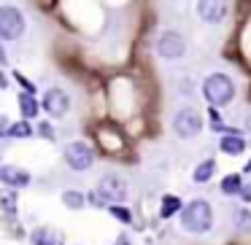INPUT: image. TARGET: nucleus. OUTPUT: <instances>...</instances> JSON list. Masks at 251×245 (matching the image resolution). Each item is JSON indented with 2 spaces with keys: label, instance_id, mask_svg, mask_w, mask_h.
I'll list each match as a JSON object with an SVG mask.
<instances>
[{
  "label": "nucleus",
  "instance_id": "nucleus-17",
  "mask_svg": "<svg viewBox=\"0 0 251 245\" xmlns=\"http://www.w3.org/2000/svg\"><path fill=\"white\" fill-rule=\"evenodd\" d=\"M62 202H65L68 207H73V210H78V207H84L87 197H84L81 191H65V194H62Z\"/></svg>",
  "mask_w": 251,
  "mask_h": 245
},
{
  "label": "nucleus",
  "instance_id": "nucleus-11",
  "mask_svg": "<svg viewBox=\"0 0 251 245\" xmlns=\"http://www.w3.org/2000/svg\"><path fill=\"white\" fill-rule=\"evenodd\" d=\"M33 245H65L62 234L51 226H41L33 232Z\"/></svg>",
  "mask_w": 251,
  "mask_h": 245
},
{
  "label": "nucleus",
  "instance_id": "nucleus-25",
  "mask_svg": "<svg viewBox=\"0 0 251 245\" xmlns=\"http://www.w3.org/2000/svg\"><path fill=\"white\" fill-rule=\"evenodd\" d=\"M116 245H132V243H130V237H125V234H122V237L116 240Z\"/></svg>",
  "mask_w": 251,
  "mask_h": 245
},
{
  "label": "nucleus",
  "instance_id": "nucleus-18",
  "mask_svg": "<svg viewBox=\"0 0 251 245\" xmlns=\"http://www.w3.org/2000/svg\"><path fill=\"white\" fill-rule=\"evenodd\" d=\"M232 221H235V226H238V229L249 232V229H251V213H249V210H238Z\"/></svg>",
  "mask_w": 251,
  "mask_h": 245
},
{
  "label": "nucleus",
  "instance_id": "nucleus-8",
  "mask_svg": "<svg viewBox=\"0 0 251 245\" xmlns=\"http://www.w3.org/2000/svg\"><path fill=\"white\" fill-rule=\"evenodd\" d=\"M197 14L202 22L219 24L227 17V0H197Z\"/></svg>",
  "mask_w": 251,
  "mask_h": 245
},
{
  "label": "nucleus",
  "instance_id": "nucleus-6",
  "mask_svg": "<svg viewBox=\"0 0 251 245\" xmlns=\"http://www.w3.org/2000/svg\"><path fill=\"white\" fill-rule=\"evenodd\" d=\"M65 162L71 164L73 170H89L95 164V151L92 146H87L84 140L68 143L65 146Z\"/></svg>",
  "mask_w": 251,
  "mask_h": 245
},
{
  "label": "nucleus",
  "instance_id": "nucleus-20",
  "mask_svg": "<svg viewBox=\"0 0 251 245\" xmlns=\"http://www.w3.org/2000/svg\"><path fill=\"white\" fill-rule=\"evenodd\" d=\"M3 210H6L8 216H14V213H17V200H14L11 191H6V194H3Z\"/></svg>",
  "mask_w": 251,
  "mask_h": 245
},
{
  "label": "nucleus",
  "instance_id": "nucleus-15",
  "mask_svg": "<svg viewBox=\"0 0 251 245\" xmlns=\"http://www.w3.org/2000/svg\"><path fill=\"white\" fill-rule=\"evenodd\" d=\"M222 191L224 194H240V191H243V178H240L238 173L227 175V178L222 180Z\"/></svg>",
  "mask_w": 251,
  "mask_h": 245
},
{
  "label": "nucleus",
  "instance_id": "nucleus-2",
  "mask_svg": "<svg viewBox=\"0 0 251 245\" xmlns=\"http://www.w3.org/2000/svg\"><path fill=\"white\" fill-rule=\"evenodd\" d=\"M202 94H205V100L213 108H219V105H227L229 100L235 97V84H232V78L224 76V73H211V76L202 81Z\"/></svg>",
  "mask_w": 251,
  "mask_h": 245
},
{
  "label": "nucleus",
  "instance_id": "nucleus-24",
  "mask_svg": "<svg viewBox=\"0 0 251 245\" xmlns=\"http://www.w3.org/2000/svg\"><path fill=\"white\" fill-rule=\"evenodd\" d=\"M240 197H243L246 202H251V186H243V191H240Z\"/></svg>",
  "mask_w": 251,
  "mask_h": 245
},
{
  "label": "nucleus",
  "instance_id": "nucleus-22",
  "mask_svg": "<svg viewBox=\"0 0 251 245\" xmlns=\"http://www.w3.org/2000/svg\"><path fill=\"white\" fill-rule=\"evenodd\" d=\"M38 135H41V137H49V140H54V132H51V124H38Z\"/></svg>",
  "mask_w": 251,
  "mask_h": 245
},
{
  "label": "nucleus",
  "instance_id": "nucleus-12",
  "mask_svg": "<svg viewBox=\"0 0 251 245\" xmlns=\"http://www.w3.org/2000/svg\"><path fill=\"white\" fill-rule=\"evenodd\" d=\"M222 151L229 154V156H238V154L246 151V140L240 135H227L222 137Z\"/></svg>",
  "mask_w": 251,
  "mask_h": 245
},
{
  "label": "nucleus",
  "instance_id": "nucleus-13",
  "mask_svg": "<svg viewBox=\"0 0 251 245\" xmlns=\"http://www.w3.org/2000/svg\"><path fill=\"white\" fill-rule=\"evenodd\" d=\"M213 173H216V162H213V159H205V162H200L195 167L192 178H195V183H205V180H211Z\"/></svg>",
  "mask_w": 251,
  "mask_h": 245
},
{
  "label": "nucleus",
  "instance_id": "nucleus-21",
  "mask_svg": "<svg viewBox=\"0 0 251 245\" xmlns=\"http://www.w3.org/2000/svg\"><path fill=\"white\" fill-rule=\"evenodd\" d=\"M108 210L114 213L119 221H125V223H130L132 221V216H130V210H125V207H119V205H108Z\"/></svg>",
  "mask_w": 251,
  "mask_h": 245
},
{
  "label": "nucleus",
  "instance_id": "nucleus-4",
  "mask_svg": "<svg viewBox=\"0 0 251 245\" xmlns=\"http://www.w3.org/2000/svg\"><path fill=\"white\" fill-rule=\"evenodd\" d=\"M173 130L178 137H184V140H189V137L200 135L202 130V116L197 113L195 108H181L178 113L173 116Z\"/></svg>",
  "mask_w": 251,
  "mask_h": 245
},
{
  "label": "nucleus",
  "instance_id": "nucleus-10",
  "mask_svg": "<svg viewBox=\"0 0 251 245\" xmlns=\"http://www.w3.org/2000/svg\"><path fill=\"white\" fill-rule=\"evenodd\" d=\"M0 180L11 189H22V186L30 183V173L22 167H14V164H3L0 167Z\"/></svg>",
  "mask_w": 251,
  "mask_h": 245
},
{
  "label": "nucleus",
  "instance_id": "nucleus-3",
  "mask_svg": "<svg viewBox=\"0 0 251 245\" xmlns=\"http://www.w3.org/2000/svg\"><path fill=\"white\" fill-rule=\"evenodd\" d=\"M25 33V17L14 6L0 8V38L3 41H17Z\"/></svg>",
  "mask_w": 251,
  "mask_h": 245
},
{
  "label": "nucleus",
  "instance_id": "nucleus-5",
  "mask_svg": "<svg viewBox=\"0 0 251 245\" xmlns=\"http://www.w3.org/2000/svg\"><path fill=\"white\" fill-rule=\"evenodd\" d=\"M98 194L105 205H116V202L127 200V183L119 178V175H103L98 183Z\"/></svg>",
  "mask_w": 251,
  "mask_h": 245
},
{
  "label": "nucleus",
  "instance_id": "nucleus-7",
  "mask_svg": "<svg viewBox=\"0 0 251 245\" xmlns=\"http://www.w3.org/2000/svg\"><path fill=\"white\" fill-rule=\"evenodd\" d=\"M184 49H186L184 35L176 33V30L162 33V35H159V41H157V51H159V57H165V60H176V57H181V54H184Z\"/></svg>",
  "mask_w": 251,
  "mask_h": 245
},
{
  "label": "nucleus",
  "instance_id": "nucleus-16",
  "mask_svg": "<svg viewBox=\"0 0 251 245\" xmlns=\"http://www.w3.org/2000/svg\"><path fill=\"white\" fill-rule=\"evenodd\" d=\"M178 210H184V207H181V200H178V197H165V200H162V210H159V216H162V218H170V216H173V213H178Z\"/></svg>",
  "mask_w": 251,
  "mask_h": 245
},
{
  "label": "nucleus",
  "instance_id": "nucleus-26",
  "mask_svg": "<svg viewBox=\"0 0 251 245\" xmlns=\"http://www.w3.org/2000/svg\"><path fill=\"white\" fill-rule=\"evenodd\" d=\"M246 173H251V162H249V164H246Z\"/></svg>",
  "mask_w": 251,
  "mask_h": 245
},
{
  "label": "nucleus",
  "instance_id": "nucleus-23",
  "mask_svg": "<svg viewBox=\"0 0 251 245\" xmlns=\"http://www.w3.org/2000/svg\"><path fill=\"white\" fill-rule=\"evenodd\" d=\"M17 81H19V84H22V87H25V92H27V94H33V92H35V87H33V84H30V81H27V78H25V76H22V73H19V76H17Z\"/></svg>",
  "mask_w": 251,
  "mask_h": 245
},
{
  "label": "nucleus",
  "instance_id": "nucleus-19",
  "mask_svg": "<svg viewBox=\"0 0 251 245\" xmlns=\"http://www.w3.org/2000/svg\"><path fill=\"white\" fill-rule=\"evenodd\" d=\"M8 135H11V137H30V135H33V130H30L27 121H19V124H14L11 130H8Z\"/></svg>",
  "mask_w": 251,
  "mask_h": 245
},
{
  "label": "nucleus",
  "instance_id": "nucleus-9",
  "mask_svg": "<svg viewBox=\"0 0 251 245\" xmlns=\"http://www.w3.org/2000/svg\"><path fill=\"white\" fill-rule=\"evenodd\" d=\"M44 111L49 116H65L71 111V97L62 89H49L44 94Z\"/></svg>",
  "mask_w": 251,
  "mask_h": 245
},
{
  "label": "nucleus",
  "instance_id": "nucleus-1",
  "mask_svg": "<svg viewBox=\"0 0 251 245\" xmlns=\"http://www.w3.org/2000/svg\"><path fill=\"white\" fill-rule=\"evenodd\" d=\"M213 223V210L205 200H192L181 210V226L192 234H205Z\"/></svg>",
  "mask_w": 251,
  "mask_h": 245
},
{
  "label": "nucleus",
  "instance_id": "nucleus-14",
  "mask_svg": "<svg viewBox=\"0 0 251 245\" xmlns=\"http://www.w3.org/2000/svg\"><path fill=\"white\" fill-rule=\"evenodd\" d=\"M19 111H22V116L25 119H33L35 113H38V103H35V97L33 94H19Z\"/></svg>",
  "mask_w": 251,
  "mask_h": 245
}]
</instances>
